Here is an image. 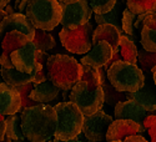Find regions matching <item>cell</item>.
<instances>
[{
  "label": "cell",
  "mask_w": 156,
  "mask_h": 142,
  "mask_svg": "<svg viewBox=\"0 0 156 142\" xmlns=\"http://www.w3.org/2000/svg\"><path fill=\"white\" fill-rule=\"evenodd\" d=\"M21 130L33 142H48L55 135L58 115L55 106L36 104L21 110Z\"/></svg>",
  "instance_id": "obj_1"
},
{
  "label": "cell",
  "mask_w": 156,
  "mask_h": 142,
  "mask_svg": "<svg viewBox=\"0 0 156 142\" xmlns=\"http://www.w3.org/2000/svg\"><path fill=\"white\" fill-rule=\"evenodd\" d=\"M46 72L51 82L64 91H68L81 80L83 64L65 54L50 55L46 61Z\"/></svg>",
  "instance_id": "obj_2"
},
{
  "label": "cell",
  "mask_w": 156,
  "mask_h": 142,
  "mask_svg": "<svg viewBox=\"0 0 156 142\" xmlns=\"http://www.w3.org/2000/svg\"><path fill=\"white\" fill-rule=\"evenodd\" d=\"M108 80L116 91L135 92L145 85V75L136 64L125 60L114 61L106 71Z\"/></svg>",
  "instance_id": "obj_3"
},
{
  "label": "cell",
  "mask_w": 156,
  "mask_h": 142,
  "mask_svg": "<svg viewBox=\"0 0 156 142\" xmlns=\"http://www.w3.org/2000/svg\"><path fill=\"white\" fill-rule=\"evenodd\" d=\"M25 15L35 29L51 31L61 23L62 5L58 0H29Z\"/></svg>",
  "instance_id": "obj_4"
},
{
  "label": "cell",
  "mask_w": 156,
  "mask_h": 142,
  "mask_svg": "<svg viewBox=\"0 0 156 142\" xmlns=\"http://www.w3.org/2000/svg\"><path fill=\"white\" fill-rule=\"evenodd\" d=\"M58 115V126L54 138L68 141L76 138L83 132L85 115L73 101L59 102L55 105Z\"/></svg>",
  "instance_id": "obj_5"
},
{
  "label": "cell",
  "mask_w": 156,
  "mask_h": 142,
  "mask_svg": "<svg viewBox=\"0 0 156 142\" xmlns=\"http://www.w3.org/2000/svg\"><path fill=\"white\" fill-rule=\"evenodd\" d=\"M70 101L81 110L85 116L93 115L101 110L105 104V90L102 86L91 87L84 80L76 82L70 91Z\"/></svg>",
  "instance_id": "obj_6"
},
{
  "label": "cell",
  "mask_w": 156,
  "mask_h": 142,
  "mask_svg": "<svg viewBox=\"0 0 156 142\" xmlns=\"http://www.w3.org/2000/svg\"><path fill=\"white\" fill-rule=\"evenodd\" d=\"M93 25L87 23L77 29L64 28L59 33L60 43L73 54L83 55L91 50L93 46Z\"/></svg>",
  "instance_id": "obj_7"
},
{
  "label": "cell",
  "mask_w": 156,
  "mask_h": 142,
  "mask_svg": "<svg viewBox=\"0 0 156 142\" xmlns=\"http://www.w3.org/2000/svg\"><path fill=\"white\" fill-rule=\"evenodd\" d=\"M62 5V18L61 25L68 29H77L79 26L87 24L93 16V9L89 4V0H79V2L64 4Z\"/></svg>",
  "instance_id": "obj_8"
},
{
  "label": "cell",
  "mask_w": 156,
  "mask_h": 142,
  "mask_svg": "<svg viewBox=\"0 0 156 142\" xmlns=\"http://www.w3.org/2000/svg\"><path fill=\"white\" fill-rule=\"evenodd\" d=\"M112 121V116L108 115L101 109L93 115L85 116L81 133L86 140L91 142H102L106 138L108 128Z\"/></svg>",
  "instance_id": "obj_9"
},
{
  "label": "cell",
  "mask_w": 156,
  "mask_h": 142,
  "mask_svg": "<svg viewBox=\"0 0 156 142\" xmlns=\"http://www.w3.org/2000/svg\"><path fill=\"white\" fill-rule=\"evenodd\" d=\"M30 41V39L21 31L11 30L6 33L2 41V55H0V65L2 68H14L10 59V55L12 51H15L24 45H27Z\"/></svg>",
  "instance_id": "obj_10"
},
{
  "label": "cell",
  "mask_w": 156,
  "mask_h": 142,
  "mask_svg": "<svg viewBox=\"0 0 156 142\" xmlns=\"http://www.w3.org/2000/svg\"><path fill=\"white\" fill-rule=\"evenodd\" d=\"M36 51L37 47L36 45L33 43V40H30L27 45H24L23 47L12 51L10 59L11 62L14 65L15 69H18L19 71L30 74L34 71L35 66H36Z\"/></svg>",
  "instance_id": "obj_11"
},
{
  "label": "cell",
  "mask_w": 156,
  "mask_h": 142,
  "mask_svg": "<svg viewBox=\"0 0 156 142\" xmlns=\"http://www.w3.org/2000/svg\"><path fill=\"white\" fill-rule=\"evenodd\" d=\"M145 131L144 125L129 119H116L114 120L106 132L105 141H115V140H125L127 136L142 133Z\"/></svg>",
  "instance_id": "obj_12"
},
{
  "label": "cell",
  "mask_w": 156,
  "mask_h": 142,
  "mask_svg": "<svg viewBox=\"0 0 156 142\" xmlns=\"http://www.w3.org/2000/svg\"><path fill=\"white\" fill-rule=\"evenodd\" d=\"M114 54L115 53L111 44L106 40H101L98 44H95L93 49L89 53H86L85 56L81 57V64L95 68H105L109 66Z\"/></svg>",
  "instance_id": "obj_13"
},
{
  "label": "cell",
  "mask_w": 156,
  "mask_h": 142,
  "mask_svg": "<svg viewBox=\"0 0 156 142\" xmlns=\"http://www.w3.org/2000/svg\"><path fill=\"white\" fill-rule=\"evenodd\" d=\"M11 30H18L27 35L30 40H33L35 36L36 29L34 25L29 21L27 15L23 12H14V14L6 15L0 21V37H4V35Z\"/></svg>",
  "instance_id": "obj_14"
},
{
  "label": "cell",
  "mask_w": 156,
  "mask_h": 142,
  "mask_svg": "<svg viewBox=\"0 0 156 142\" xmlns=\"http://www.w3.org/2000/svg\"><path fill=\"white\" fill-rule=\"evenodd\" d=\"M21 110V96L19 90L6 82H0V113L15 115Z\"/></svg>",
  "instance_id": "obj_15"
},
{
  "label": "cell",
  "mask_w": 156,
  "mask_h": 142,
  "mask_svg": "<svg viewBox=\"0 0 156 142\" xmlns=\"http://www.w3.org/2000/svg\"><path fill=\"white\" fill-rule=\"evenodd\" d=\"M149 111H146L139 102H136L133 99H127L124 101H119L114 109V117L115 119H129L136 121L142 125L144 120Z\"/></svg>",
  "instance_id": "obj_16"
},
{
  "label": "cell",
  "mask_w": 156,
  "mask_h": 142,
  "mask_svg": "<svg viewBox=\"0 0 156 142\" xmlns=\"http://www.w3.org/2000/svg\"><path fill=\"white\" fill-rule=\"evenodd\" d=\"M121 29L112 24H100L93 33V46L101 40H106L111 44L114 53H119V45L121 39Z\"/></svg>",
  "instance_id": "obj_17"
},
{
  "label": "cell",
  "mask_w": 156,
  "mask_h": 142,
  "mask_svg": "<svg viewBox=\"0 0 156 142\" xmlns=\"http://www.w3.org/2000/svg\"><path fill=\"white\" fill-rule=\"evenodd\" d=\"M60 87H58L55 84H53L50 80L36 84L35 87L30 92V99L36 101L37 104H48V102L54 101L58 99L60 94Z\"/></svg>",
  "instance_id": "obj_18"
},
{
  "label": "cell",
  "mask_w": 156,
  "mask_h": 142,
  "mask_svg": "<svg viewBox=\"0 0 156 142\" xmlns=\"http://www.w3.org/2000/svg\"><path fill=\"white\" fill-rule=\"evenodd\" d=\"M140 43L145 50L156 53V11L147 14L141 29Z\"/></svg>",
  "instance_id": "obj_19"
},
{
  "label": "cell",
  "mask_w": 156,
  "mask_h": 142,
  "mask_svg": "<svg viewBox=\"0 0 156 142\" xmlns=\"http://www.w3.org/2000/svg\"><path fill=\"white\" fill-rule=\"evenodd\" d=\"M130 99L135 100L136 102L144 107L146 111H156V87H151L149 84L142 86L135 92H129Z\"/></svg>",
  "instance_id": "obj_20"
},
{
  "label": "cell",
  "mask_w": 156,
  "mask_h": 142,
  "mask_svg": "<svg viewBox=\"0 0 156 142\" xmlns=\"http://www.w3.org/2000/svg\"><path fill=\"white\" fill-rule=\"evenodd\" d=\"M0 75H2L4 82H6L8 85H11L14 87H19L23 86L25 84L33 82V76L30 74L19 71L15 68H2L0 69Z\"/></svg>",
  "instance_id": "obj_21"
},
{
  "label": "cell",
  "mask_w": 156,
  "mask_h": 142,
  "mask_svg": "<svg viewBox=\"0 0 156 142\" xmlns=\"http://www.w3.org/2000/svg\"><path fill=\"white\" fill-rule=\"evenodd\" d=\"M119 51L122 60L137 65V47L135 45V41L129 35H121Z\"/></svg>",
  "instance_id": "obj_22"
},
{
  "label": "cell",
  "mask_w": 156,
  "mask_h": 142,
  "mask_svg": "<svg viewBox=\"0 0 156 142\" xmlns=\"http://www.w3.org/2000/svg\"><path fill=\"white\" fill-rule=\"evenodd\" d=\"M101 68H95V66H89V65H83V75L81 80L86 81L89 86L91 87H98L102 86L104 84V74L100 70Z\"/></svg>",
  "instance_id": "obj_23"
},
{
  "label": "cell",
  "mask_w": 156,
  "mask_h": 142,
  "mask_svg": "<svg viewBox=\"0 0 156 142\" xmlns=\"http://www.w3.org/2000/svg\"><path fill=\"white\" fill-rule=\"evenodd\" d=\"M126 8L134 14H150L156 11V0H126Z\"/></svg>",
  "instance_id": "obj_24"
},
{
  "label": "cell",
  "mask_w": 156,
  "mask_h": 142,
  "mask_svg": "<svg viewBox=\"0 0 156 142\" xmlns=\"http://www.w3.org/2000/svg\"><path fill=\"white\" fill-rule=\"evenodd\" d=\"M6 122V136H9L11 140H23L25 138V135L21 130V116L10 115L8 119H5Z\"/></svg>",
  "instance_id": "obj_25"
},
{
  "label": "cell",
  "mask_w": 156,
  "mask_h": 142,
  "mask_svg": "<svg viewBox=\"0 0 156 142\" xmlns=\"http://www.w3.org/2000/svg\"><path fill=\"white\" fill-rule=\"evenodd\" d=\"M137 66L144 72L152 71V69L156 66V53L147 51L144 47L137 50Z\"/></svg>",
  "instance_id": "obj_26"
},
{
  "label": "cell",
  "mask_w": 156,
  "mask_h": 142,
  "mask_svg": "<svg viewBox=\"0 0 156 142\" xmlns=\"http://www.w3.org/2000/svg\"><path fill=\"white\" fill-rule=\"evenodd\" d=\"M33 43L36 45L37 50L41 51H49L55 47V40L53 35H50L46 30H41V29H36Z\"/></svg>",
  "instance_id": "obj_27"
},
{
  "label": "cell",
  "mask_w": 156,
  "mask_h": 142,
  "mask_svg": "<svg viewBox=\"0 0 156 142\" xmlns=\"http://www.w3.org/2000/svg\"><path fill=\"white\" fill-rule=\"evenodd\" d=\"M116 3L118 0H89V4L95 14H106L116 6Z\"/></svg>",
  "instance_id": "obj_28"
},
{
  "label": "cell",
  "mask_w": 156,
  "mask_h": 142,
  "mask_svg": "<svg viewBox=\"0 0 156 142\" xmlns=\"http://www.w3.org/2000/svg\"><path fill=\"white\" fill-rule=\"evenodd\" d=\"M136 14H134L133 11H130L127 8L122 11V19H121V24H122V31L129 35V36H134L135 35V20H136Z\"/></svg>",
  "instance_id": "obj_29"
},
{
  "label": "cell",
  "mask_w": 156,
  "mask_h": 142,
  "mask_svg": "<svg viewBox=\"0 0 156 142\" xmlns=\"http://www.w3.org/2000/svg\"><path fill=\"white\" fill-rule=\"evenodd\" d=\"M35 85L36 84H34V82H29V84H25L23 86L16 87L19 90V92H20V96H21V110L27 109V107H30V106H34V105L37 104L36 101L30 99V92H31V90L35 87Z\"/></svg>",
  "instance_id": "obj_30"
},
{
  "label": "cell",
  "mask_w": 156,
  "mask_h": 142,
  "mask_svg": "<svg viewBox=\"0 0 156 142\" xmlns=\"http://www.w3.org/2000/svg\"><path fill=\"white\" fill-rule=\"evenodd\" d=\"M119 12H118V8H114L111 11L106 12V14H95V21L98 25L100 24H112L115 26H118L119 29H121L119 26Z\"/></svg>",
  "instance_id": "obj_31"
},
{
  "label": "cell",
  "mask_w": 156,
  "mask_h": 142,
  "mask_svg": "<svg viewBox=\"0 0 156 142\" xmlns=\"http://www.w3.org/2000/svg\"><path fill=\"white\" fill-rule=\"evenodd\" d=\"M33 76V82L34 84H40L48 80V72H46V65L41 62H36V66L34 69V71L31 72Z\"/></svg>",
  "instance_id": "obj_32"
},
{
  "label": "cell",
  "mask_w": 156,
  "mask_h": 142,
  "mask_svg": "<svg viewBox=\"0 0 156 142\" xmlns=\"http://www.w3.org/2000/svg\"><path fill=\"white\" fill-rule=\"evenodd\" d=\"M145 130L149 132L151 142H156V115H147L142 122Z\"/></svg>",
  "instance_id": "obj_33"
},
{
  "label": "cell",
  "mask_w": 156,
  "mask_h": 142,
  "mask_svg": "<svg viewBox=\"0 0 156 142\" xmlns=\"http://www.w3.org/2000/svg\"><path fill=\"white\" fill-rule=\"evenodd\" d=\"M122 142H149L142 133H137V135H131V136H127Z\"/></svg>",
  "instance_id": "obj_34"
},
{
  "label": "cell",
  "mask_w": 156,
  "mask_h": 142,
  "mask_svg": "<svg viewBox=\"0 0 156 142\" xmlns=\"http://www.w3.org/2000/svg\"><path fill=\"white\" fill-rule=\"evenodd\" d=\"M146 16H147L146 12H145V14H139L136 16V20H135V24H134L135 29H140V30L142 29V25H144V21L146 19Z\"/></svg>",
  "instance_id": "obj_35"
},
{
  "label": "cell",
  "mask_w": 156,
  "mask_h": 142,
  "mask_svg": "<svg viewBox=\"0 0 156 142\" xmlns=\"http://www.w3.org/2000/svg\"><path fill=\"white\" fill-rule=\"evenodd\" d=\"M6 136V122L5 120L0 121V140H3Z\"/></svg>",
  "instance_id": "obj_36"
},
{
  "label": "cell",
  "mask_w": 156,
  "mask_h": 142,
  "mask_svg": "<svg viewBox=\"0 0 156 142\" xmlns=\"http://www.w3.org/2000/svg\"><path fill=\"white\" fill-rule=\"evenodd\" d=\"M54 142H91V141H83V140H79V138H73V140H68V141H62V140H58V138H54Z\"/></svg>",
  "instance_id": "obj_37"
},
{
  "label": "cell",
  "mask_w": 156,
  "mask_h": 142,
  "mask_svg": "<svg viewBox=\"0 0 156 142\" xmlns=\"http://www.w3.org/2000/svg\"><path fill=\"white\" fill-rule=\"evenodd\" d=\"M5 11H6V14H8V15H10V14H14V12H15V11H14V8L10 6L9 4L5 6Z\"/></svg>",
  "instance_id": "obj_38"
},
{
  "label": "cell",
  "mask_w": 156,
  "mask_h": 142,
  "mask_svg": "<svg viewBox=\"0 0 156 142\" xmlns=\"http://www.w3.org/2000/svg\"><path fill=\"white\" fill-rule=\"evenodd\" d=\"M11 2V0H0V9H5V6Z\"/></svg>",
  "instance_id": "obj_39"
},
{
  "label": "cell",
  "mask_w": 156,
  "mask_h": 142,
  "mask_svg": "<svg viewBox=\"0 0 156 142\" xmlns=\"http://www.w3.org/2000/svg\"><path fill=\"white\" fill-rule=\"evenodd\" d=\"M8 14H6V11H5V9H0V21H2L5 16H6ZM0 39H2V37H0Z\"/></svg>",
  "instance_id": "obj_40"
},
{
  "label": "cell",
  "mask_w": 156,
  "mask_h": 142,
  "mask_svg": "<svg viewBox=\"0 0 156 142\" xmlns=\"http://www.w3.org/2000/svg\"><path fill=\"white\" fill-rule=\"evenodd\" d=\"M152 80H154V84H155V86H156V66L152 69Z\"/></svg>",
  "instance_id": "obj_41"
},
{
  "label": "cell",
  "mask_w": 156,
  "mask_h": 142,
  "mask_svg": "<svg viewBox=\"0 0 156 142\" xmlns=\"http://www.w3.org/2000/svg\"><path fill=\"white\" fill-rule=\"evenodd\" d=\"M60 3H64V4H70V3H75V2H79V0H58Z\"/></svg>",
  "instance_id": "obj_42"
},
{
  "label": "cell",
  "mask_w": 156,
  "mask_h": 142,
  "mask_svg": "<svg viewBox=\"0 0 156 142\" xmlns=\"http://www.w3.org/2000/svg\"><path fill=\"white\" fill-rule=\"evenodd\" d=\"M11 142H33V141H30V140H28L27 137H25V138H23V140H12Z\"/></svg>",
  "instance_id": "obj_43"
},
{
  "label": "cell",
  "mask_w": 156,
  "mask_h": 142,
  "mask_svg": "<svg viewBox=\"0 0 156 142\" xmlns=\"http://www.w3.org/2000/svg\"><path fill=\"white\" fill-rule=\"evenodd\" d=\"M11 141H12V140H11L9 136H5L3 140H0V142H11Z\"/></svg>",
  "instance_id": "obj_44"
},
{
  "label": "cell",
  "mask_w": 156,
  "mask_h": 142,
  "mask_svg": "<svg viewBox=\"0 0 156 142\" xmlns=\"http://www.w3.org/2000/svg\"><path fill=\"white\" fill-rule=\"evenodd\" d=\"M106 142H122V140H115V141H106Z\"/></svg>",
  "instance_id": "obj_45"
},
{
  "label": "cell",
  "mask_w": 156,
  "mask_h": 142,
  "mask_svg": "<svg viewBox=\"0 0 156 142\" xmlns=\"http://www.w3.org/2000/svg\"><path fill=\"white\" fill-rule=\"evenodd\" d=\"M3 120H5V117H4V115L0 113V121H3Z\"/></svg>",
  "instance_id": "obj_46"
},
{
  "label": "cell",
  "mask_w": 156,
  "mask_h": 142,
  "mask_svg": "<svg viewBox=\"0 0 156 142\" xmlns=\"http://www.w3.org/2000/svg\"><path fill=\"white\" fill-rule=\"evenodd\" d=\"M48 142H54V141H50V140H49V141H48Z\"/></svg>",
  "instance_id": "obj_47"
},
{
  "label": "cell",
  "mask_w": 156,
  "mask_h": 142,
  "mask_svg": "<svg viewBox=\"0 0 156 142\" xmlns=\"http://www.w3.org/2000/svg\"><path fill=\"white\" fill-rule=\"evenodd\" d=\"M0 82H2V80H0Z\"/></svg>",
  "instance_id": "obj_48"
}]
</instances>
